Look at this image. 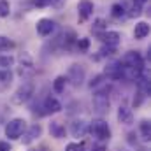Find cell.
I'll list each match as a JSON object with an SVG mask.
<instances>
[{
  "instance_id": "cell-8",
  "label": "cell",
  "mask_w": 151,
  "mask_h": 151,
  "mask_svg": "<svg viewBox=\"0 0 151 151\" xmlns=\"http://www.w3.org/2000/svg\"><path fill=\"white\" fill-rule=\"evenodd\" d=\"M35 28H37L39 35L47 37V35H51V34L55 32V21H53V19H49V18H42V19H39V21H37Z\"/></svg>"
},
{
  "instance_id": "cell-28",
  "label": "cell",
  "mask_w": 151,
  "mask_h": 151,
  "mask_svg": "<svg viewBox=\"0 0 151 151\" xmlns=\"http://www.w3.org/2000/svg\"><path fill=\"white\" fill-rule=\"evenodd\" d=\"M76 46H77L79 51H88V49H90V39H86V37L77 39V40H76Z\"/></svg>"
},
{
  "instance_id": "cell-30",
  "label": "cell",
  "mask_w": 151,
  "mask_h": 151,
  "mask_svg": "<svg viewBox=\"0 0 151 151\" xmlns=\"http://www.w3.org/2000/svg\"><path fill=\"white\" fill-rule=\"evenodd\" d=\"M113 53H114V47H109V46L100 49V55H102V56H109V55H113Z\"/></svg>"
},
{
  "instance_id": "cell-3",
  "label": "cell",
  "mask_w": 151,
  "mask_h": 151,
  "mask_svg": "<svg viewBox=\"0 0 151 151\" xmlns=\"http://www.w3.org/2000/svg\"><path fill=\"white\" fill-rule=\"evenodd\" d=\"M34 90H35V88H34V83H30V81L23 83V84L14 91V95L11 97V102L16 104V106H23V104H27V102L32 99Z\"/></svg>"
},
{
  "instance_id": "cell-14",
  "label": "cell",
  "mask_w": 151,
  "mask_h": 151,
  "mask_svg": "<svg viewBox=\"0 0 151 151\" xmlns=\"http://www.w3.org/2000/svg\"><path fill=\"white\" fill-rule=\"evenodd\" d=\"M118 121L123 123V125H132L134 123V113H132V109L127 107V106H119V109H118Z\"/></svg>"
},
{
  "instance_id": "cell-11",
  "label": "cell",
  "mask_w": 151,
  "mask_h": 151,
  "mask_svg": "<svg viewBox=\"0 0 151 151\" xmlns=\"http://www.w3.org/2000/svg\"><path fill=\"white\" fill-rule=\"evenodd\" d=\"M77 11H79V21H86L91 14H93V2L90 0H81L79 5H77Z\"/></svg>"
},
{
  "instance_id": "cell-17",
  "label": "cell",
  "mask_w": 151,
  "mask_h": 151,
  "mask_svg": "<svg viewBox=\"0 0 151 151\" xmlns=\"http://www.w3.org/2000/svg\"><path fill=\"white\" fill-rule=\"evenodd\" d=\"M11 83H12L11 69H0V90H5Z\"/></svg>"
},
{
  "instance_id": "cell-26",
  "label": "cell",
  "mask_w": 151,
  "mask_h": 151,
  "mask_svg": "<svg viewBox=\"0 0 151 151\" xmlns=\"http://www.w3.org/2000/svg\"><path fill=\"white\" fill-rule=\"evenodd\" d=\"M86 150V144L81 141V142H69L65 146V151H84Z\"/></svg>"
},
{
  "instance_id": "cell-32",
  "label": "cell",
  "mask_w": 151,
  "mask_h": 151,
  "mask_svg": "<svg viewBox=\"0 0 151 151\" xmlns=\"http://www.w3.org/2000/svg\"><path fill=\"white\" fill-rule=\"evenodd\" d=\"M91 151H107V148H106L104 144H93Z\"/></svg>"
},
{
  "instance_id": "cell-19",
  "label": "cell",
  "mask_w": 151,
  "mask_h": 151,
  "mask_svg": "<svg viewBox=\"0 0 151 151\" xmlns=\"http://www.w3.org/2000/svg\"><path fill=\"white\" fill-rule=\"evenodd\" d=\"M67 77L65 76H58L55 81H53V90H55V93H63L65 91V86H67Z\"/></svg>"
},
{
  "instance_id": "cell-12",
  "label": "cell",
  "mask_w": 151,
  "mask_h": 151,
  "mask_svg": "<svg viewBox=\"0 0 151 151\" xmlns=\"http://www.w3.org/2000/svg\"><path fill=\"white\" fill-rule=\"evenodd\" d=\"M102 42L106 44V46H109V47H116L118 44H119V40H121V35L118 34V32H114V30H106L102 35Z\"/></svg>"
},
{
  "instance_id": "cell-23",
  "label": "cell",
  "mask_w": 151,
  "mask_h": 151,
  "mask_svg": "<svg viewBox=\"0 0 151 151\" xmlns=\"http://www.w3.org/2000/svg\"><path fill=\"white\" fill-rule=\"evenodd\" d=\"M18 74L21 77H30V76L35 74V69H34V65H19Z\"/></svg>"
},
{
  "instance_id": "cell-7",
  "label": "cell",
  "mask_w": 151,
  "mask_h": 151,
  "mask_svg": "<svg viewBox=\"0 0 151 151\" xmlns=\"http://www.w3.org/2000/svg\"><path fill=\"white\" fill-rule=\"evenodd\" d=\"M42 114H56L62 111V104H60V100L58 99H55V97H46L44 99V102H42Z\"/></svg>"
},
{
  "instance_id": "cell-27",
  "label": "cell",
  "mask_w": 151,
  "mask_h": 151,
  "mask_svg": "<svg viewBox=\"0 0 151 151\" xmlns=\"http://www.w3.org/2000/svg\"><path fill=\"white\" fill-rule=\"evenodd\" d=\"M106 25H107V23H106V19L97 18V19L93 21V27H91V28H93V32H100V30H104V32H106V30H107V27H106Z\"/></svg>"
},
{
  "instance_id": "cell-5",
  "label": "cell",
  "mask_w": 151,
  "mask_h": 151,
  "mask_svg": "<svg viewBox=\"0 0 151 151\" xmlns=\"http://www.w3.org/2000/svg\"><path fill=\"white\" fill-rule=\"evenodd\" d=\"M109 106H111V102H109V95H107L106 88L93 93V107L99 114L109 113Z\"/></svg>"
},
{
  "instance_id": "cell-4",
  "label": "cell",
  "mask_w": 151,
  "mask_h": 151,
  "mask_svg": "<svg viewBox=\"0 0 151 151\" xmlns=\"http://www.w3.org/2000/svg\"><path fill=\"white\" fill-rule=\"evenodd\" d=\"M119 63L123 67H132V69H137V70H144V58L139 51H128L121 56Z\"/></svg>"
},
{
  "instance_id": "cell-6",
  "label": "cell",
  "mask_w": 151,
  "mask_h": 151,
  "mask_svg": "<svg viewBox=\"0 0 151 151\" xmlns=\"http://www.w3.org/2000/svg\"><path fill=\"white\" fill-rule=\"evenodd\" d=\"M84 69H83V65H70V69H69V76H67V81H70L74 86H79V84H83V81H84Z\"/></svg>"
},
{
  "instance_id": "cell-13",
  "label": "cell",
  "mask_w": 151,
  "mask_h": 151,
  "mask_svg": "<svg viewBox=\"0 0 151 151\" xmlns=\"http://www.w3.org/2000/svg\"><path fill=\"white\" fill-rule=\"evenodd\" d=\"M104 76L109 77V79H121V63H119V60L107 63V67L104 70Z\"/></svg>"
},
{
  "instance_id": "cell-22",
  "label": "cell",
  "mask_w": 151,
  "mask_h": 151,
  "mask_svg": "<svg viewBox=\"0 0 151 151\" xmlns=\"http://www.w3.org/2000/svg\"><path fill=\"white\" fill-rule=\"evenodd\" d=\"M12 65H14V56H11V55L0 56V69H11Z\"/></svg>"
},
{
  "instance_id": "cell-24",
  "label": "cell",
  "mask_w": 151,
  "mask_h": 151,
  "mask_svg": "<svg viewBox=\"0 0 151 151\" xmlns=\"http://www.w3.org/2000/svg\"><path fill=\"white\" fill-rule=\"evenodd\" d=\"M11 47H14V42L5 35H0V51H7Z\"/></svg>"
},
{
  "instance_id": "cell-10",
  "label": "cell",
  "mask_w": 151,
  "mask_h": 151,
  "mask_svg": "<svg viewBox=\"0 0 151 151\" xmlns=\"http://www.w3.org/2000/svg\"><path fill=\"white\" fill-rule=\"evenodd\" d=\"M70 134H72V137H77V139L84 137L88 134V123L84 119H74L70 123Z\"/></svg>"
},
{
  "instance_id": "cell-2",
  "label": "cell",
  "mask_w": 151,
  "mask_h": 151,
  "mask_svg": "<svg viewBox=\"0 0 151 151\" xmlns=\"http://www.w3.org/2000/svg\"><path fill=\"white\" fill-rule=\"evenodd\" d=\"M27 121L23 119V118H14V119H11L7 125H5V137L9 139V141H16V139H19L23 134H25V130H27Z\"/></svg>"
},
{
  "instance_id": "cell-20",
  "label": "cell",
  "mask_w": 151,
  "mask_h": 151,
  "mask_svg": "<svg viewBox=\"0 0 151 151\" xmlns=\"http://www.w3.org/2000/svg\"><path fill=\"white\" fill-rule=\"evenodd\" d=\"M60 39H63V47H65V49H70V47L76 44V40H77V37H76V34L72 32V30H67Z\"/></svg>"
},
{
  "instance_id": "cell-16",
  "label": "cell",
  "mask_w": 151,
  "mask_h": 151,
  "mask_svg": "<svg viewBox=\"0 0 151 151\" xmlns=\"http://www.w3.org/2000/svg\"><path fill=\"white\" fill-rule=\"evenodd\" d=\"M148 34H150V25H148L146 21H139V23L135 25V28H134V37L141 40V39L148 37Z\"/></svg>"
},
{
  "instance_id": "cell-25",
  "label": "cell",
  "mask_w": 151,
  "mask_h": 151,
  "mask_svg": "<svg viewBox=\"0 0 151 151\" xmlns=\"http://www.w3.org/2000/svg\"><path fill=\"white\" fill-rule=\"evenodd\" d=\"M11 14V4L7 0H0V18H7Z\"/></svg>"
},
{
  "instance_id": "cell-21",
  "label": "cell",
  "mask_w": 151,
  "mask_h": 151,
  "mask_svg": "<svg viewBox=\"0 0 151 151\" xmlns=\"http://www.w3.org/2000/svg\"><path fill=\"white\" fill-rule=\"evenodd\" d=\"M127 12H125V5L123 4H113L111 5V16L116 18V19H119V18H123Z\"/></svg>"
},
{
  "instance_id": "cell-15",
  "label": "cell",
  "mask_w": 151,
  "mask_h": 151,
  "mask_svg": "<svg viewBox=\"0 0 151 151\" xmlns=\"http://www.w3.org/2000/svg\"><path fill=\"white\" fill-rule=\"evenodd\" d=\"M49 134H51V137H55V139H63L65 134H67V130H65V127H63L60 121H51V123H49Z\"/></svg>"
},
{
  "instance_id": "cell-1",
  "label": "cell",
  "mask_w": 151,
  "mask_h": 151,
  "mask_svg": "<svg viewBox=\"0 0 151 151\" xmlns=\"http://www.w3.org/2000/svg\"><path fill=\"white\" fill-rule=\"evenodd\" d=\"M88 132L99 141H109L111 139V128H109L107 121H104L100 118L93 119L91 123H88Z\"/></svg>"
},
{
  "instance_id": "cell-34",
  "label": "cell",
  "mask_w": 151,
  "mask_h": 151,
  "mask_svg": "<svg viewBox=\"0 0 151 151\" xmlns=\"http://www.w3.org/2000/svg\"><path fill=\"white\" fill-rule=\"evenodd\" d=\"M32 151H47V150H46V148L42 146V148H39V150H32Z\"/></svg>"
},
{
  "instance_id": "cell-35",
  "label": "cell",
  "mask_w": 151,
  "mask_h": 151,
  "mask_svg": "<svg viewBox=\"0 0 151 151\" xmlns=\"http://www.w3.org/2000/svg\"><path fill=\"white\" fill-rule=\"evenodd\" d=\"M137 2H139V4H144V2H148V0H137Z\"/></svg>"
},
{
  "instance_id": "cell-29",
  "label": "cell",
  "mask_w": 151,
  "mask_h": 151,
  "mask_svg": "<svg viewBox=\"0 0 151 151\" xmlns=\"http://www.w3.org/2000/svg\"><path fill=\"white\" fill-rule=\"evenodd\" d=\"M32 4L39 7V9H44V7H47V5H51L53 4V0H32Z\"/></svg>"
},
{
  "instance_id": "cell-18",
  "label": "cell",
  "mask_w": 151,
  "mask_h": 151,
  "mask_svg": "<svg viewBox=\"0 0 151 151\" xmlns=\"http://www.w3.org/2000/svg\"><path fill=\"white\" fill-rule=\"evenodd\" d=\"M139 130H141V137H142V141H150L151 139V125L148 119H142L141 123H139Z\"/></svg>"
},
{
  "instance_id": "cell-9",
  "label": "cell",
  "mask_w": 151,
  "mask_h": 151,
  "mask_svg": "<svg viewBox=\"0 0 151 151\" xmlns=\"http://www.w3.org/2000/svg\"><path fill=\"white\" fill-rule=\"evenodd\" d=\"M40 134H42V127H40L39 123L32 125V127H27V130H25V134H23V144H27V146L32 144Z\"/></svg>"
},
{
  "instance_id": "cell-33",
  "label": "cell",
  "mask_w": 151,
  "mask_h": 151,
  "mask_svg": "<svg viewBox=\"0 0 151 151\" xmlns=\"http://www.w3.org/2000/svg\"><path fill=\"white\" fill-rule=\"evenodd\" d=\"M53 2H55V4H56V7H62V4H63V2H65V0H53Z\"/></svg>"
},
{
  "instance_id": "cell-31",
  "label": "cell",
  "mask_w": 151,
  "mask_h": 151,
  "mask_svg": "<svg viewBox=\"0 0 151 151\" xmlns=\"http://www.w3.org/2000/svg\"><path fill=\"white\" fill-rule=\"evenodd\" d=\"M0 151H11L9 142H5V141H0Z\"/></svg>"
}]
</instances>
